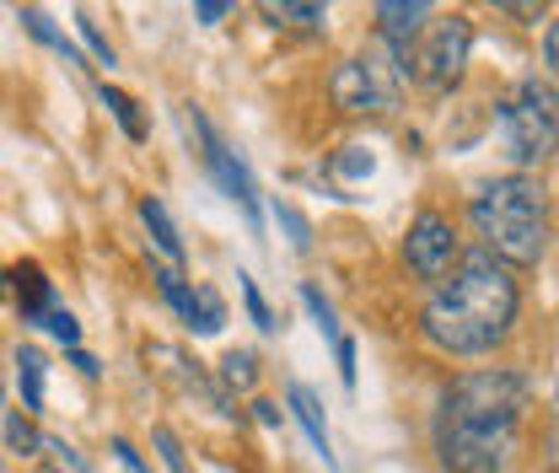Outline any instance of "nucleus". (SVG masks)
I'll return each mask as SVG.
<instances>
[{
  "mask_svg": "<svg viewBox=\"0 0 559 473\" xmlns=\"http://www.w3.org/2000/svg\"><path fill=\"white\" fill-rule=\"evenodd\" d=\"M527 409V382L516 371H468L436 409V458L447 473H500Z\"/></svg>",
  "mask_w": 559,
  "mask_h": 473,
  "instance_id": "nucleus-1",
  "label": "nucleus"
},
{
  "mask_svg": "<svg viewBox=\"0 0 559 473\" xmlns=\"http://www.w3.org/2000/svg\"><path fill=\"white\" fill-rule=\"evenodd\" d=\"M516 307H522V296H516L511 270L489 248H474L457 259L452 280H441L436 296L425 301L419 334L447 355H485L511 334Z\"/></svg>",
  "mask_w": 559,
  "mask_h": 473,
  "instance_id": "nucleus-2",
  "label": "nucleus"
},
{
  "mask_svg": "<svg viewBox=\"0 0 559 473\" xmlns=\"http://www.w3.org/2000/svg\"><path fill=\"white\" fill-rule=\"evenodd\" d=\"M474 232L485 237V248L500 264H538L544 259V243H549V194L538 178L527 173H511V178H495L485 184L474 204Z\"/></svg>",
  "mask_w": 559,
  "mask_h": 473,
  "instance_id": "nucleus-3",
  "label": "nucleus"
},
{
  "mask_svg": "<svg viewBox=\"0 0 559 473\" xmlns=\"http://www.w3.org/2000/svg\"><path fill=\"white\" fill-rule=\"evenodd\" d=\"M404 81H409L404 55L388 38H377L329 75V97H334L340 114H388V108H399Z\"/></svg>",
  "mask_w": 559,
  "mask_h": 473,
  "instance_id": "nucleus-4",
  "label": "nucleus"
},
{
  "mask_svg": "<svg viewBox=\"0 0 559 473\" xmlns=\"http://www.w3.org/2000/svg\"><path fill=\"white\" fill-rule=\"evenodd\" d=\"M468 49H474L468 16H430L404 49V70L425 92H447V86H457V75L468 66Z\"/></svg>",
  "mask_w": 559,
  "mask_h": 473,
  "instance_id": "nucleus-5",
  "label": "nucleus"
},
{
  "mask_svg": "<svg viewBox=\"0 0 559 473\" xmlns=\"http://www.w3.org/2000/svg\"><path fill=\"white\" fill-rule=\"evenodd\" d=\"M500 130H506V151L522 167H538L559 151V119H555V97L538 81H522L511 103H500Z\"/></svg>",
  "mask_w": 559,
  "mask_h": 473,
  "instance_id": "nucleus-6",
  "label": "nucleus"
},
{
  "mask_svg": "<svg viewBox=\"0 0 559 473\" xmlns=\"http://www.w3.org/2000/svg\"><path fill=\"white\" fill-rule=\"evenodd\" d=\"M183 130L200 140V156H205V167H210V178L226 189V200L231 204H242V215H248V226L259 232V194H253V178H248V167L237 162V151L226 145V140L215 135L205 125V114H194V108H183Z\"/></svg>",
  "mask_w": 559,
  "mask_h": 473,
  "instance_id": "nucleus-7",
  "label": "nucleus"
},
{
  "mask_svg": "<svg viewBox=\"0 0 559 473\" xmlns=\"http://www.w3.org/2000/svg\"><path fill=\"white\" fill-rule=\"evenodd\" d=\"M404 264L419 280H441V274L457 264V232L441 210H419L409 221V237H404Z\"/></svg>",
  "mask_w": 559,
  "mask_h": 473,
  "instance_id": "nucleus-8",
  "label": "nucleus"
},
{
  "mask_svg": "<svg viewBox=\"0 0 559 473\" xmlns=\"http://www.w3.org/2000/svg\"><path fill=\"white\" fill-rule=\"evenodd\" d=\"M285 404H290V414H296V425L307 430V441H312V452L334 469L340 458H334V441H329V419H323V404H318V393L307 388V382H290L285 388Z\"/></svg>",
  "mask_w": 559,
  "mask_h": 473,
  "instance_id": "nucleus-9",
  "label": "nucleus"
},
{
  "mask_svg": "<svg viewBox=\"0 0 559 473\" xmlns=\"http://www.w3.org/2000/svg\"><path fill=\"white\" fill-rule=\"evenodd\" d=\"M425 11H430V0H377V33L404 55V49H409V38L430 22Z\"/></svg>",
  "mask_w": 559,
  "mask_h": 473,
  "instance_id": "nucleus-10",
  "label": "nucleus"
},
{
  "mask_svg": "<svg viewBox=\"0 0 559 473\" xmlns=\"http://www.w3.org/2000/svg\"><path fill=\"white\" fill-rule=\"evenodd\" d=\"M11 296H16V312L22 323H44L55 307H49V280L38 264H11Z\"/></svg>",
  "mask_w": 559,
  "mask_h": 473,
  "instance_id": "nucleus-11",
  "label": "nucleus"
},
{
  "mask_svg": "<svg viewBox=\"0 0 559 473\" xmlns=\"http://www.w3.org/2000/svg\"><path fill=\"white\" fill-rule=\"evenodd\" d=\"M259 16L285 33H323V0H253Z\"/></svg>",
  "mask_w": 559,
  "mask_h": 473,
  "instance_id": "nucleus-12",
  "label": "nucleus"
},
{
  "mask_svg": "<svg viewBox=\"0 0 559 473\" xmlns=\"http://www.w3.org/2000/svg\"><path fill=\"white\" fill-rule=\"evenodd\" d=\"M11 366H16V388H22V409H27V414H33V409H44V355H38L33 344H16Z\"/></svg>",
  "mask_w": 559,
  "mask_h": 473,
  "instance_id": "nucleus-13",
  "label": "nucleus"
},
{
  "mask_svg": "<svg viewBox=\"0 0 559 473\" xmlns=\"http://www.w3.org/2000/svg\"><path fill=\"white\" fill-rule=\"evenodd\" d=\"M140 221H145V232H151V243H156V248H162V253H167V259L178 264V259H183V237H178V226H173V215L162 210V200H151V194H145V200H140Z\"/></svg>",
  "mask_w": 559,
  "mask_h": 473,
  "instance_id": "nucleus-14",
  "label": "nucleus"
},
{
  "mask_svg": "<svg viewBox=\"0 0 559 473\" xmlns=\"http://www.w3.org/2000/svg\"><path fill=\"white\" fill-rule=\"evenodd\" d=\"M183 323H189L194 334H221V323H226V307H221V296H215L210 285H194V301H189Z\"/></svg>",
  "mask_w": 559,
  "mask_h": 473,
  "instance_id": "nucleus-15",
  "label": "nucleus"
},
{
  "mask_svg": "<svg viewBox=\"0 0 559 473\" xmlns=\"http://www.w3.org/2000/svg\"><path fill=\"white\" fill-rule=\"evenodd\" d=\"M5 447H11L16 458H33V452H44V436L33 430V419H27L22 409H5Z\"/></svg>",
  "mask_w": 559,
  "mask_h": 473,
  "instance_id": "nucleus-16",
  "label": "nucleus"
},
{
  "mask_svg": "<svg viewBox=\"0 0 559 473\" xmlns=\"http://www.w3.org/2000/svg\"><path fill=\"white\" fill-rule=\"evenodd\" d=\"M103 108L119 119V130H124L130 140H145V125H140L135 97H130V92H119V86H103Z\"/></svg>",
  "mask_w": 559,
  "mask_h": 473,
  "instance_id": "nucleus-17",
  "label": "nucleus"
},
{
  "mask_svg": "<svg viewBox=\"0 0 559 473\" xmlns=\"http://www.w3.org/2000/svg\"><path fill=\"white\" fill-rule=\"evenodd\" d=\"M221 382H226V388H253V382H259V360H253V350H226V360H221Z\"/></svg>",
  "mask_w": 559,
  "mask_h": 473,
  "instance_id": "nucleus-18",
  "label": "nucleus"
},
{
  "mask_svg": "<svg viewBox=\"0 0 559 473\" xmlns=\"http://www.w3.org/2000/svg\"><path fill=\"white\" fill-rule=\"evenodd\" d=\"M22 27H27L38 44L60 49V55H66V66H81V55H75V49L66 44V33H55V27H49V16H44V11H22Z\"/></svg>",
  "mask_w": 559,
  "mask_h": 473,
  "instance_id": "nucleus-19",
  "label": "nucleus"
},
{
  "mask_svg": "<svg viewBox=\"0 0 559 473\" xmlns=\"http://www.w3.org/2000/svg\"><path fill=\"white\" fill-rule=\"evenodd\" d=\"M151 280L162 285V296H167V307H173V312L183 318V312H189V301H194V291L183 285V274L173 270V264H156V270H151Z\"/></svg>",
  "mask_w": 559,
  "mask_h": 473,
  "instance_id": "nucleus-20",
  "label": "nucleus"
},
{
  "mask_svg": "<svg viewBox=\"0 0 559 473\" xmlns=\"http://www.w3.org/2000/svg\"><path fill=\"white\" fill-rule=\"evenodd\" d=\"M275 221L285 226V237H290V248H296V253H307V248H312V226H307V215H301L296 204L275 200Z\"/></svg>",
  "mask_w": 559,
  "mask_h": 473,
  "instance_id": "nucleus-21",
  "label": "nucleus"
},
{
  "mask_svg": "<svg viewBox=\"0 0 559 473\" xmlns=\"http://www.w3.org/2000/svg\"><path fill=\"white\" fill-rule=\"evenodd\" d=\"M301 301H307V312H312V323H318V329H323V339H334V344H340V323H334V307H329V296H323V291H318V285H301Z\"/></svg>",
  "mask_w": 559,
  "mask_h": 473,
  "instance_id": "nucleus-22",
  "label": "nucleus"
},
{
  "mask_svg": "<svg viewBox=\"0 0 559 473\" xmlns=\"http://www.w3.org/2000/svg\"><path fill=\"white\" fill-rule=\"evenodd\" d=\"M44 458H49V473H92L86 458L75 447H66V441H55V436H44Z\"/></svg>",
  "mask_w": 559,
  "mask_h": 473,
  "instance_id": "nucleus-23",
  "label": "nucleus"
},
{
  "mask_svg": "<svg viewBox=\"0 0 559 473\" xmlns=\"http://www.w3.org/2000/svg\"><path fill=\"white\" fill-rule=\"evenodd\" d=\"M237 285H242V301H248V318H253V323H259V329L270 334V329H275V312H270V301L259 296V285H253L248 274H237Z\"/></svg>",
  "mask_w": 559,
  "mask_h": 473,
  "instance_id": "nucleus-24",
  "label": "nucleus"
},
{
  "mask_svg": "<svg viewBox=\"0 0 559 473\" xmlns=\"http://www.w3.org/2000/svg\"><path fill=\"white\" fill-rule=\"evenodd\" d=\"M151 441H156V452H162V463H167V469L189 473V458H183V447H178V436H173L167 425H156V430H151Z\"/></svg>",
  "mask_w": 559,
  "mask_h": 473,
  "instance_id": "nucleus-25",
  "label": "nucleus"
},
{
  "mask_svg": "<svg viewBox=\"0 0 559 473\" xmlns=\"http://www.w3.org/2000/svg\"><path fill=\"white\" fill-rule=\"evenodd\" d=\"M75 27H81V38H86V49L97 55V66H114V60H119V55H114V44H108V38L97 33V22H92V16H75Z\"/></svg>",
  "mask_w": 559,
  "mask_h": 473,
  "instance_id": "nucleus-26",
  "label": "nucleus"
},
{
  "mask_svg": "<svg viewBox=\"0 0 559 473\" xmlns=\"http://www.w3.org/2000/svg\"><path fill=\"white\" fill-rule=\"evenodd\" d=\"M489 5H500V11L511 16V22H538L549 0H489Z\"/></svg>",
  "mask_w": 559,
  "mask_h": 473,
  "instance_id": "nucleus-27",
  "label": "nucleus"
},
{
  "mask_svg": "<svg viewBox=\"0 0 559 473\" xmlns=\"http://www.w3.org/2000/svg\"><path fill=\"white\" fill-rule=\"evenodd\" d=\"M44 329H49V334H55V339H60V344H75V339H81V323L70 318L66 307H55V312L44 318Z\"/></svg>",
  "mask_w": 559,
  "mask_h": 473,
  "instance_id": "nucleus-28",
  "label": "nucleus"
},
{
  "mask_svg": "<svg viewBox=\"0 0 559 473\" xmlns=\"http://www.w3.org/2000/svg\"><path fill=\"white\" fill-rule=\"evenodd\" d=\"M334 167H340L345 178H366V173H371V156H366L360 145H349V151H340V156H334Z\"/></svg>",
  "mask_w": 559,
  "mask_h": 473,
  "instance_id": "nucleus-29",
  "label": "nucleus"
},
{
  "mask_svg": "<svg viewBox=\"0 0 559 473\" xmlns=\"http://www.w3.org/2000/svg\"><path fill=\"white\" fill-rule=\"evenodd\" d=\"M544 66H549V81L559 86V22H549V33H544Z\"/></svg>",
  "mask_w": 559,
  "mask_h": 473,
  "instance_id": "nucleus-30",
  "label": "nucleus"
},
{
  "mask_svg": "<svg viewBox=\"0 0 559 473\" xmlns=\"http://www.w3.org/2000/svg\"><path fill=\"white\" fill-rule=\"evenodd\" d=\"M334 355H340V377H345V388H355V339H340Z\"/></svg>",
  "mask_w": 559,
  "mask_h": 473,
  "instance_id": "nucleus-31",
  "label": "nucleus"
},
{
  "mask_svg": "<svg viewBox=\"0 0 559 473\" xmlns=\"http://www.w3.org/2000/svg\"><path fill=\"white\" fill-rule=\"evenodd\" d=\"M114 458H119V463H124L130 473H151L145 463H140V452L130 447V441H124V436H114Z\"/></svg>",
  "mask_w": 559,
  "mask_h": 473,
  "instance_id": "nucleus-32",
  "label": "nucleus"
},
{
  "mask_svg": "<svg viewBox=\"0 0 559 473\" xmlns=\"http://www.w3.org/2000/svg\"><path fill=\"white\" fill-rule=\"evenodd\" d=\"M226 5H231V0H194V11H200V22H205V27H215V22L226 16Z\"/></svg>",
  "mask_w": 559,
  "mask_h": 473,
  "instance_id": "nucleus-33",
  "label": "nucleus"
},
{
  "mask_svg": "<svg viewBox=\"0 0 559 473\" xmlns=\"http://www.w3.org/2000/svg\"><path fill=\"white\" fill-rule=\"evenodd\" d=\"M70 366H75L81 377H97V360H92L86 350H70Z\"/></svg>",
  "mask_w": 559,
  "mask_h": 473,
  "instance_id": "nucleus-34",
  "label": "nucleus"
},
{
  "mask_svg": "<svg viewBox=\"0 0 559 473\" xmlns=\"http://www.w3.org/2000/svg\"><path fill=\"white\" fill-rule=\"evenodd\" d=\"M259 419H264V425H280V404H270V399H259Z\"/></svg>",
  "mask_w": 559,
  "mask_h": 473,
  "instance_id": "nucleus-35",
  "label": "nucleus"
},
{
  "mask_svg": "<svg viewBox=\"0 0 559 473\" xmlns=\"http://www.w3.org/2000/svg\"><path fill=\"white\" fill-rule=\"evenodd\" d=\"M549 452H555V463H559V399H555V425H549Z\"/></svg>",
  "mask_w": 559,
  "mask_h": 473,
  "instance_id": "nucleus-36",
  "label": "nucleus"
}]
</instances>
